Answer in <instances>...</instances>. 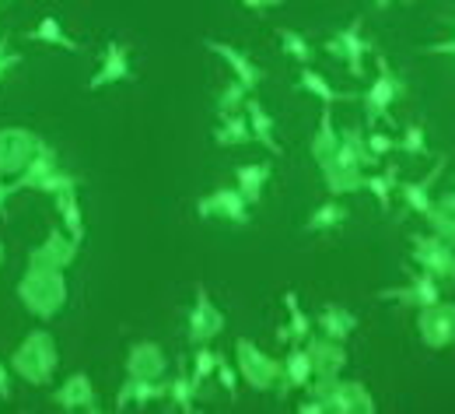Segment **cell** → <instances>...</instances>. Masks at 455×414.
Here are the masks:
<instances>
[{
  "mask_svg": "<svg viewBox=\"0 0 455 414\" xmlns=\"http://www.w3.org/2000/svg\"><path fill=\"white\" fill-rule=\"evenodd\" d=\"M57 365H60L57 337L50 330H43V327L39 330H28L25 341L11 355V372L21 376L32 386H50L53 376H57Z\"/></svg>",
  "mask_w": 455,
  "mask_h": 414,
  "instance_id": "cell-1",
  "label": "cell"
},
{
  "mask_svg": "<svg viewBox=\"0 0 455 414\" xmlns=\"http://www.w3.org/2000/svg\"><path fill=\"white\" fill-rule=\"evenodd\" d=\"M312 401H319L326 411L333 414H375L379 404L371 390L361 379H340V376H312L305 386Z\"/></svg>",
  "mask_w": 455,
  "mask_h": 414,
  "instance_id": "cell-2",
  "label": "cell"
},
{
  "mask_svg": "<svg viewBox=\"0 0 455 414\" xmlns=\"http://www.w3.org/2000/svg\"><path fill=\"white\" fill-rule=\"evenodd\" d=\"M18 302L36 316V320H53L67 305V278L63 271L46 267H28L18 281Z\"/></svg>",
  "mask_w": 455,
  "mask_h": 414,
  "instance_id": "cell-3",
  "label": "cell"
},
{
  "mask_svg": "<svg viewBox=\"0 0 455 414\" xmlns=\"http://www.w3.org/2000/svg\"><path fill=\"white\" fill-rule=\"evenodd\" d=\"M235 369H238V379L256 394H270L281 383V361L259 352V345H252L249 337L235 341Z\"/></svg>",
  "mask_w": 455,
  "mask_h": 414,
  "instance_id": "cell-4",
  "label": "cell"
},
{
  "mask_svg": "<svg viewBox=\"0 0 455 414\" xmlns=\"http://www.w3.org/2000/svg\"><path fill=\"white\" fill-rule=\"evenodd\" d=\"M375 67H379L375 81L368 85V92H361L364 117H368V123H389V126H396L393 102H396L399 95H406V85H403V77L393 74V67H389L386 57H375Z\"/></svg>",
  "mask_w": 455,
  "mask_h": 414,
  "instance_id": "cell-5",
  "label": "cell"
},
{
  "mask_svg": "<svg viewBox=\"0 0 455 414\" xmlns=\"http://www.w3.org/2000/svg\"><path fill=\"white\" fill-rule=\"evenodd\" d=\"M413 264L427 274H435L438 281H455V246L445 242L442 236H427V232H417L413 236V249H410Z\"/></svg>",
  "mask_w": 455,
  "mask_h": 414,
  "instance_id": "cell-6",
  "label": "cell"
},
{
  "mask_svg": "<svg viewBox=\"0 0 455 414\" xmlns=\"http://www.w3.org/2000/svg\"><path fill=\"white\" fill-rule=\"evenodd\" d=\"M417 334L431 352H445L455 345V305L452 302H435L417 309Z\"/></svg>",
  "mask_w": 455,
  "mask_h": 414,
  "instance_id": "cell-7",
  "label": "cell"
},
{
  "mask_svg": "<svg viewBox=\"0 0 455 414\" xmlns=\"http://www.w3.org/2000/svg\"><path fill=\"white\" fill-rule=\"evenodd\" d=\"M39 144H43L39 134L21 130V126H4L0 130V176H21Z\"/></svg>",
  "mask_w": 455,
  "mask_h": 414,
  "instance_id": "cell-8",
  "label": "cell"
},
{
  "mask_svg": "<svg viewBox=\"0 0 455 414\" xmlns=\"http://www.w3.org/2000/svg\"><path fill=\"white\" fill-rule=\"evenodd\" d=\"M326 50H330L333 57H340L354 77H361V74H364V60H368V53H371L375 46H371V39L364 36V21L354 18L347 28H340V32L326 43Z\"/></svg>",
  "mask_w": 455,
  "mask_h": 414,
  "instance_id": "cell-9",
  "label": "cell"
},
{
  "mask_svg": "<svg viewBox=\"0 0 455 414\" xmlns=\"http://www.w3.org/2000/svg\"><path fill=\"white\" fill-rule=\"evenodd\" d=\"M221 330H225V313L214 305L211 292L200 285V288H196V298H193V309H189V327H186L189 345H193V348H196V345H211Z\"/></svg>",
  "mask_w": 455,
  "mask_h": 414,
  "instance_id": "cell-10",
  "label": "cell"
},
{
  "mask_svg": "<svg viewBox=\"0 0 455 414\" xmlns=\"http://www.w3.org/2000/svg\"><path fill=\"white\" fill-rule=\"evenodd\" d=\"M196 215L200 218H225V222H235V225H245L252 218V207L238 193V186H221V190H214V193L196 200Z\"/></svg>",
  "mask_w": 455,
  "mask_h": 414,
  "instance_id": "cell-11",
  "label": "cell"
},
{
  "mask_svg": "<svg viewBox=\"0 0 455 414\" xmlns=\"http://www.w3.org/2000/svg\"><path fill=\"white\" fill-rule=\"evenodd\" d=\"M77 249L81 242L67 236L63 229H50L46 239L28 253V267H46V271H67L74 260H77Z\"/></svg>",
  "mask_w": 455,
  "mask_h": 414,
  "instance_id": "cell-12",
  "label": "cell"
},
{
  "mask_svg": "<svg viewBox=\"0 0 455 414\" xmlns=\"http://www.w3.org/2000/svg\"><path fill=\"white\" fill-rule=\"evenodd\" d=\"M169 397V379H133L126 376L116 394V411H148V404H158Z\"/></svg>",
  "mask_w": 455,
  "mask_h": 414,
  "instance_id": "cell-13",
  "label": "cell"
},
{
  "mask_svg": "<svg viewBox=\"0 0 455 414\" xmlns=\"http://www.w3.org/2000/svg\"><path fill=\"white\" fill-rule=\"evenodd\" d=\"M379 298H382V302H399V305L424 309V305L442 302V281H438L435 274H427V271H417L410 285H403V288H382Z\"/></svg>",
  "mask_w": 455,
  "mask_h": 414,
  "instance_id": "cell-14",
  "label": "cell"
},
{
  "mask_svg": "<svg viewBox=\"0 0 455 414\" xmlns=\"http://www.w3.org/2000/svg\"><path fill=\"white\" fill-rule=\"evenodd\" d=\"M123 369H126V376H133V379H165V372H169V355H165L162 345H155V341H137V345H130Z\"/></svg>",
  "mask_w": 455,
  "mask_h": 414,
  "instance_id": "cell-15",
  "label": "cell"
},
{
  "mask_svg": "<svg viewBox=\"0 0 455 414\" xmlns=\"http://www.w3.org/2000/svg\"><path fill=\"white\" fill-rule=\"evenodd\" d=\"M133 77V67H130V46L113 39L102 53V63L99 70L92 74L88 81V92H99V88H109V85H119V81H130Z\"/></svg>",
  "mask_w": 455,
  "mask_h": 414,
  "instance_id": "cell-16",
  "label": "cell"
},
{
  "mask_svg": "<svg viewBox=\"0 0 455 414\" xmlns=\"http://www.w3.org/2000/svg\"><path fill=\"white\" fill-rule=\"evenodd\" d=\"M53 401L60 411H99V394H95L88 372H70Z\"/></svg>",
  "mask_w": 455,
  "mask_h": 414,
  "instance_id": "cell-17",
  "label": "cell"
},
{
  "mask_svg": "<svg viewBox=\"0 0 455 414\" xmlns=\"http://www.w3.org/2000/svg\"><path fill=\"white\" fill-rule=\"evenodd\" d=\"M305 348H308L315 376H340L343 369H347V348H343V341H333V337H326V334H323V337H312V334H308Z\"/></svg>",
  "mask_w": 455,
  "mask_h": 414,
  "instance_id": "cell-18",
  "label": "cell"
},
{
  "mask_svg": "<svg viewBox=\"0 0 455 414\" xmlns=\"http://www.w3.org/2000/svg\"><path fill=\"white\" fill-rule=\"evenodd\" d=\"M207 50L214 53V57H221L228 63V70H231V77H238L249 92H256L259 88V81H263V70L252 63V60L245 57L238 46H231V43H221V39H207Z\"/></svg>",
  "mask_w": 455,
  "mask_h": 414,
  "instance_id": "cell-19",
  "label": "cell"
},
{
  "mask_svg": "<svg viewBox=\"0 0 455 414\" xmlns=\"http://www.w3.org/2000/svg\"><path fill=\"white\" fill-rule=\"evenodd\" d=\"M442 173H445V162L438 158V162H435V169H431V173H427L424 179H417V183H403V179H399V186H396L399 197H403V204H406L413 215L427 218V215L435 211V197H431V186L442 179Z\"/></svg>",
  "mask_w": 455,
  "mask_h": 414,
  "instance_id": "cell-20",
  "label": "cell"
},
{
  "mask_svg": "<svg viewBox=\"0 0 455 414\" xmlns=\"http://www.w3.org/2000/svg\"><path fill=\"white\" fill-rule=\"evenodd\" d=\"M312 376H315V369H312V358H308V348L305 345H291V352L284 355L281 361V383H277V390L281 394H294V390H305L308 383H312Z\"/></svg>",
  "mask_w": 455,
  "mask_h": 414,
  "instance_id": "cell-21",
  "label": "cell"
},
{
  "mask_svg": "<svg viewBox=\"0 0 455 414\" xmlns=\"http://www.w3.org/2000/svg\"><path fill=\"white\" fill-rule=\"evenodd\" d=\"M337 166H354V169H371L379 158L368 151V141H364V130L361 126H343L340 130V148H337Z\"/></svg>",
  "mask_w": 455,
  "mask_h": 414,
  "instance_id": "cell-22",
  "label": "cell"
},
{
  "mask_svg": "<svg viewBox=\"0 0 455 414\" xmlns=\"http://www.w3.org/2000/svg\"><path fill=\"white\" fill-rule=\"evenodd\" d=\"M337 148H340V130H337V119H333V106L323 102L319 130H315V137H312V158L319 162V169H326V166L337 158Z\"/></svg>",
  "mask_w": 455,
  "mask_h": 414,
  "instance_id": "cell-23",
  "label": "cell"
},
{
  "mask_svg": "<svg viewBox=\"0 0 455 414\" xmlns=\"http://www.w3.org/2000/svg\"><path fill=\"white\" fill-rule=\"evenodd\" d=\"M284 309H287V327L277 330V341L281 345H305L308 334H312V316L301 309L298 292H284Z\"/></svg>",
  "mask_w": 455,
  "mask_h": 414,
  "instance_id": "cell-24",
  "label": "cell"
},
{
  "mask_svg": "<svg viewBox=\"0 0 455 414\" xmlns=\"http://www.w3.org/2000/svg\"><path fill=\"white\" fill-rule=\"evenodd\" d=\"M245 119H249V130H252V141H259L270 155H281V141H277V126H274V117L263 110L259 99H245Z\"/></svg>",
  "mask_w": 455,
  "mask_h": 414,
  "instance_id": "cell-25",
  "label": "cell"
},
{
  "mask_svg": "<svg viewBox=\"0 0 455 414\" xmlns=\"http://www.w3.org/2000/svg\"><path fill=\"white\" fill-rule=\"evenodd\" d=\"M270 162H245L235 169V186L238 193L249 200V207H256L263 200V190H267V179H270Z\"/></svg>",
  "mask_w": 455,
  "mask_h": 414,
  "instance_id": "cell-26",
  "label": "cell"
},
{
  "mask_svg": "<svg viewBox=\"0 0 455 414\" xmlns=\"http://www.w3.org/2000/svg\"><path fill=\"white\" fill-rule=\"evenodd\" d=\"M315 327H319L326 337L347 345V341L354 337V330H357V316H354L350 309H343V305H323V309L315 313Z\"/></svg>",
  "mask_w": 455,
  "mask_h": 414,
  "instance_id": "cell-27",
  "label": "cell"
},
{
  "mask_svg": "<svg viewBox=\"0 0 455 414\" xmlns=\"http://www.w3.org/2000/svg\"><path fill=\"white\" fill-rule=\"evenodd\" d=\"M60 211V222H63V232L74 239V242H84V215H81V200H77V186H67L53 193Z\"/></svg>",
  "mask_w": 455,
  "mask_h": 414,
  "instance_id": "cell-28",
  "label": "cell"
},
{
  "mask_svg": "<svg viewBox=\"0 0 455 414\" xmlns=\"http://www.w3.org/2000/svg\"><path fill=\"white\" fill-rule=\"evenodd\" d=\"M25 39H32V43H43V46H57V50H67V53H77L81 50V43L77 39H70L67 36V28L60 25V18L57 14H46Z\"/></svg>",
  "mask_w": 455,
  "mask_h": 414,
  "instance_id": "cell-29",
  "label": "cell"
},
{
  "mask_svg": "<svg viewBox=\"0 0 455 414\" xmlns=\"http://www.w3.org/2000/svg\"><path fill=\"white\" fill-rule=\"evenodd\" d=\"M323 176H326V190H330L333 197H350V193H361V190H364V169H354V166H337V162H330V166L323 169Z\"/></svg>",
  "mask_w": 455,
  "mask_h": 414,
  "instance_id": "cell-30",
  "label": "cell"
},
{
  "mask_svg": "<svg viewBox=\"0 0 455 414\" xmlns=\"http://www.w3.org/2000/svg\"><path fill=\"white\" fill-rule=\"evenodd\" d=\"M53 169H60V158H57V148H50L46 141L36 148V155H32V162L25 166V173L18 176V183H21V190H36V183L43 176H50Z\"/></svg>",
  "mask_w": 455,
  "mask_h": 414,
  "instance_id": "cell-31",
  "label": "cell"
},
{
  "mask_svg": "<svg viewBox=\"0 0 455 414\" xmlns=\"http://www.w3.org/2000/svg\"><path fill=\"white\" fill-rule=\"evenodd\" d=\"M396 186H399L396 166H386L382 173H364V190L379 200V207H382V211H389V207H393V193H396Z\"/></svg>",
  "mask_w": 455,
  "mask_h": 414,
  "instance_id": "cell-32",
  "label": "cell"
},
{
  "mask_svg": "<svg viewBox=\"0 0 455 414\" xmlns=\"http://www.w3.org/2000/svg\"><path fill=\"white\" fill-rule=\"evenodd\" d=\"M214 141L221 148H238V144H249L252 141V130H249V119L245 113H225L218 130H214Z\"/></svg>",
  "mask_w": 455,
  "mask_h": 414,
  "instance_id": "cell-33",
  "label": "cell"
},
{
  "mask_svg": "<svg viewBox=\"0 0 455 414\" xmlns=\"http://www.w3.org/2000/svg\"><path fill=\"white\" fill-rule=\"evenodd\" d=\"M427 225H431L435 236H442L445 242L455 246V190L435 200V211L427 215Z\"/></svg>",
  "mask_w": 455,
  "mask_h": 414,
  "instance_id": "cell-34",
  "label": "cell"
},
{
  "mask_svg": "<svg viewBox=\"0 0 455 414\" xmlns=\"http://www.w3.org/2000/svg\"><path fill=\"white\" fill-rule=\"evenodd\" d=\"M196 390H193V383H189V369L186 365H179L175 369V376L169 379V401H172V408L175 411H182V414H193L196 411Z\"/></svg>",
  "mask_w": 455,
  "mask_h": 414,
  "instance_id": "cell-35",
  "label": "cell"
},
{
  "mask_svg": "<svg viewBox=\"0 0 455 414\" xmlns=\"http://www.w3.org/2000/svg\"><path fill=\"white\" fill-rule=\"evenodd\" d=\"M343 222H347V207L340 204V197H333V200L319 204V207L308 215L305 229H308V232H333V229L343 225Z\"/></svg>",
  "mask_w": 455,
  "mask_h": 414,
  "instance_id": "cell-36",
  "label": "cell"
},
{
  "mask_svg": "<svg viewBox=\"0 0 455 414\" xmlns=\"http://www.w3.org/2000/svg\"><path fill=\"white\" fill-rule=\"evenodd\" d=\"M298 81H301V88H305L308 95H315V99L326 102V106H337V102H347V99H350V95H340L315 67H301V77H298Z\"/></svg>",
  "mask_w": 455,
  "mask_h": 414,
  "instance_id": "cell-37",
  "label": "cell"
},
{
  "mask_svg": "<svg viewBox=\"0 0 455 414\" xmlns=\"http://www.w3.org/2000/svg\"><path fill=\"white\" fill-rule=\"evenodd\" d=\"M214 365H218V352L207 348V345H196L193 352V365H189V383L196 394H204V383L214 376Z\"/></svg>",
  "mask_w": 455,
  "mask_h": 414,
  "instance_id": "cell-38",
  "label": "cell"
},
{
  "mask_svg": "<svg viewBox=\"0 0 455 414\" xmlns=\"http://www.w3.org/2000/svg\"><path fill=\"white\" fill-rule=\"evenodd\" d=\"M396 151L410 155V158L427 155V130H424V123H406L403 126V134L396 137Z\"/></svg>",
  "mask_w": 455,
  "mask_h": 414,
  "instance_id": "cell-39",
  "label": "cell"
},
{
  "mask_svg": "<svg viewBox=\"0 0 455 414\" xmlns=\"http://www.w3.org/2000/svg\"><path fill=\"white\" fill-rule=\"evenodd\" d=\"M249 95H252V92H249L238 77H228V85L221 88V99H218V117H225V113H242Z\"/></svg>",
  "mask_w": 455,
  "mask_h": 414,
  "instance_id": "cell-40",
  "label": "cell"
},
{
  "mask_svg": "<svg viewBox=\"0 0 455 414\" xmlns=\"http://www.w3.org/2000/svg\"><path fill=\"white\" fill-rule=\"evenodd\" d=\"M277 39H281V50H284L291 60H298L301 67H308V63H312V43H308L301 32H294V28H281V32H277Z\"/></svg>",
  "mask_w": 455,
  "mask_h": 414,
  "instance_id": "cell-41",
  "label": "cell"
},
{
  "mask_svg": "<svg viewBox=\"0 0 455 414\" xmlns=\"http://www.w3.org/2000/svg\"><path fill=\"white\" fill-rule=\"evenodd\" d=\"M364 141H368V151H371L375 158H389V155L396 151V137L386 134V130H368Z\"/></svg>",
  "mask_w": 455,
  "mask_h": 414,
  "instance_id": "cell-42",
  "label": "cell"
},
{
  "mask_svg": "<svg viewBox=\"0 0 455 414\" xmlns=\"http://www.w3.org/2000/svg\"><path fill=\"white\" fill-rule=\"evenodd\" d=\"M214 376H218V383L225 386L228 394H231V401L238 397V369L228 361V355H218V365H214Z\"/></svg>",
  "mask_w": 455,
  "mask_h": 414,
  "instance_id": "cell-43",
  "label": "cell"
},
{
  "mask_svg": "<svg viewBox=\"0 0 455 414\" xmlns=\"http://www.w3.org/2000/svg\"><path fill=\"white\" fill-rule=\"evenodd\" d=\"M67 186H77V176H70V173H63V169H53L50 176H43L39 183H36V190L39 193H60V190H67Z\"/></svg>",
  "mask_w": 455,
  "mask_h": 414,
  "instance_id": "cell-44",
  "label": "cell"
},
{
  "mask_svg": "<svg viewBox=\"0 0 455 414\" xmlns=\"http://www.w3.org/2000/svg\"><path fill=\"white\" fill-rule=\"evenodd\" d=\"M18 63H21V53H14V50L7 46V39H0V85H4V77H7Z\"/></svg>",
  "mask_w": 455,
  "mask_h": 414,
  "instance_id": "cell-45",
  "label": "cell"
},
{
  "mask_svg": "<svg viewBox=\"0 0 455 414\" xmlns=\"http://www.w3.org/2000/svg\"><path fill=\"white\" fill-rule=\"evenodd\" d=\"M427 53H435V57H455V28H452V39H445V43H435V46H427Z\"/></svg>",
  "mask_w": 455,
  "mask_h": 414,
  "instance_id": "cell-46",
  "label": "cell"
},
{
  "mask_svg": "<svg viewBox=\"0 0 455 414\" xmlns=\"http://www.w3.org/2000/svg\"><path fill=\"white\" fill-rule=\"evenodd\" d=\"M11 401V372H7V365L0 361V408Z\"/></svg>",
  "mask_w": 455,
  "mask_h": 414,
  "instance_id": "cell-47",
  "label": "cell"
},
{
  "mask_svg": "<svg viewBox=\"0 0 455 414\" xmlns=\"http://www.w3.org/2000/svg\"><path fill=\"white\" fill-rule=\"evenodd\" d=\"M18 190H21V183H18V179H11V183H4V179H0V207H4Z\"/></svg>",
  "mask_w": 455,
  "mask_h": 414,
  "instance_id": "cell-48",
  "label": "cell"
},
{
  "mask_svg": "<svg viewBox=\"0 0 455 414\" xmlns=\"http://www.w3.org/2000/svg\"><path fill=\"white\" fill-rule=\"evenodd\" d=\"M281 0H242V7L245 11H256V14H263V11H270V7H277Z\"/></svg>",
  "mask_w": 455,
  "mask_h": 414,
  "instance_id": "cell-49",
  "label": "cell"
},
{
  "mask_svg": "<svg viewBox=\"0 0 455 414\" xmlns=\"http://www.w3.org/2000/svg\"><path fill=\"white\" fill-rule=\"evenodd\" d=\"M323 411H326V408H323L319 401H312V397H308L305 404H298V414H323Z\"/></svg>",
  "mask_w": 455,
  "mask_h": 414,
  "instance_id": "cell-50",
  "label": "cell"
},
{
  "mask_svg": "<svg viewBox=\"0 0 455 414\" xmlns=\"http://www.w3.org/2000/svg\"><path fill=\"white\" fill-rule=\"evenodd\" d=\"M371 4H375V11H386V7L396 4V0H371ZM399 4H410V0H399Z\"/></svg>",
  "mask_w": 455,
  "mask_h": 414,
  "instance_id": "cell-51",
  "label": "cell"
},
{
  "mask_svg": "<svg viewBox=\"0 0 455 414\" xmlns=\"http://www.w3.org/2000/svg\"><path fill=\"white\" fill-rule=\"evenodd\" d=\"M4 260H7V246L0 242V267H4Z\"/></svg>",
  "mask_w": 455,
  "mask_h": 414,
  "instance_id": "cell-52",
  "label": "cell"
}]
</instances>
